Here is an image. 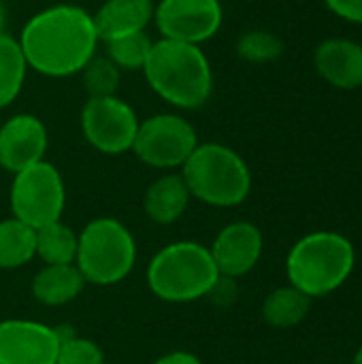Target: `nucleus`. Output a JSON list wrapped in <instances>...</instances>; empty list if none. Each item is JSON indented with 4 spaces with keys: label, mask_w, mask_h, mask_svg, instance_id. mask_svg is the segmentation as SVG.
<instances>
[{
    "label": "nucleus",
    "mask_w": 362,
    "mask_h": 364,
    "mask_svg": "<svg viewBox=\"0 0 362 364\" xmlns=\"http://www.w3.org/2000/svg\"><path fill=\"white\" fill-rule=\"evenodd\" d=\"M36 232V256L43 264H75L77 235L62 222L41 226Z\"/></svg>",
    "instance_id": "21"
},
{
    "label": "nucleus",
    "mask_w": 362,
    "mask_h": 364,
    "mask_svg": "<svg viewBox=\"0 0 362 364\" xmlns=\"http://www.w3.org/2000/svg\"><path fill=\"white\" fill-rule=\"evenodd\" d=\"M151 364H203L198 356L190 354V352H171L162 358H158L156 363Z\"/></svg>",
    "instance_id": "27"
},
{
    "label": "nucleus",
    "mask_w": 362,
    "mask_h": 364,
    "mask_svg": "<svg viewBox=\"0 0 362 364\" xmlns=\"http://www.w3.org/2000/svg\"><path fill=\"white\" fill-rule=\"evenodd\" d=\"M134 262V237L119 220L96 218L77 235L75 264L85 284L115 286L130 275Z\"/></svg>",
    "instance_id": "6"
},
{
    "label": "nucleus",
    "mask_w": 362,
    "mask_h": 364,
    "mask_svg": "<svg viewBox=\"0 0 362 364\" xmlns=\"http://www.w3.org/2000/svg\"><path fill=\"white\" fill-rule=\"evenodd\" d=\"M9 203L13 218L34 230L58 222L66 205V188L60 171L51 162L41 160L15 173Z\"/></svg>",
    "instance_id": "7"
},
{
    "label": "nucleus",
    "mask_w": 362,
    "mask_h": 364,
    "mask_svg": "<svg viewBox=\"0 0 362 364\" xmlns=\"http://www.w3.org/2000/svg\"><path fill=\"white\" fill-rule=\"evenodd\" d=\"M4 21H6V9H4V2L0 0V34L4 32Z\"/></svg>",
    "instance_id": "28"
},
{
    "label": "nucleus",
    "mask_w": 362,
    "mask_h": 364,
    "mask_svg": "<svg viewBox=\"0 0 362 364\" xmlns=\"http://www.w3.org/2000/svg\"><path fill=\"white\" fill-rule=\"evenodd\" d=\"M312 309V296L290 288H280L271 292L262 303V318L275 328H292L301 324Z\"/></svg>",
    "instance_id": "18"
},
{
    "label": "nucleus",
    "mask_w": 362,
    "mask_h": 364,
    "mask_svg": "<svg viewBox=\"0 0 362 364\" xmlns=\"http://www.w3.org/2000/svg\"><path fill=\"white\" fill-rule=\"evenodd\" d=\"M17 41L28 68L53 79L79 75L100 43L92 13L77 4H53L34 13Z\"/></svg>",
    "instance_id": "1"
},
{
    "label": "nucleus",
    "mask_w": 362,
    "mask_h": 364,
    "mask_svg": "<svg viewBox=\"0 0 362 364\" xmlns=\"http://www.w3.org/2000/svg\"><path fill=\"white\" fill-rule=\"evenodd\" d=\"M60 333V350L55 364H105V354L92 339Z\"/></svg>",
    "instance_id": "25"
},
{
    "label": "nucleus",
    "mask_w": 362,
    "mask_h": 364,
    "mask_svg": "<svg viewBox=\"0 0 362 364\" xmlns=\"http://www.w3.org/2000/svg\"><path fill=\"white\" fill-rule=\"evenodd\" d=\"M28 73V62L19 41L6 32L0 34V109L9 107L21 92Z\"/></svg>",
    "instance_id": "20"
},
{
    "label": "nucleus",
    "mask_w": 362,
    "mask_h": 364,
    "mask_svg": "<svg viewBox=\"0 0 362 364\" xmlns=\"http://www.w3.org/2000/svg\"><path fill=\"white\" fill-rule=\"evenodd\" d=\"M0 124H2V122H0Z\"/></svg>",
    "instance_id": "30"
},
{
    "label": "nucleus",
    "mask_w": 362,
    "mask_h": 364,
    "mask_svg": "<svg viewBox=\"0 0 362 364\" xmlns=\"http://www.w3.org/2000/svg\"><path fill=\"white\" fill-rule=\"evenodd\" d=\"M190 190L181 173H164L154 179L143 196L145 215L160 226L175 224L190 205Z\"/></svg>",
    "instance_id": "16"
},
{
    "label": "nucleus",
    "mask_w": 362,
    "mask_h": 364,
    "mask_svg": "<svg viewBox=\"0 0 362 364\" xmlns=\"http://www.w3.org/2000/svg\"><path fill=\"white\" fill-rule=\"evenodd\" d=\"M352 364H362V348L358 350V354L354 356V363H352Z\"/></svg>",
    "instance_id": "29"
},
{
    "label": "nucleus",
    "mask_w": 362,
    "mask_h": 364,
    "mask_svg": "<svg viewBox=\"0 0 362 364\" xmlns=\"http://www.w3.org/2000/svg\"><path fill=\"white\" fill-rule=\"evenodd\" d=\"M151 36L147 32H134L126 34L119 38L105 41L107 58L122 70V73H132V70H143L149 51H151Z\"/></svg>",
    "instance_id": "22"
},
{
    "label": "nucleus",
    "mask_w": 362,
    "mask_h": 364,
    "mask_svg": "<svg viewBox=\"0 0 362 364\" xmlns=\"http://www.w3.org/2000/svg\"><path fill=\"white\" fill-rule=\"evenodd\" d=\"M79 75L83 81V90L87 92V98H107L117 96L124 73L107 55L96 53Z\"/></svg>",
    "instance_id": "23"
},
{
    "label": "nucleus",
    "mask_w": 362,
    "mask_h": 364,
    "mask_svg": "<svg viewBox=\"0 0 362 364\" xmlns=\"http://www.w3.org/2000/svg\"><path fill=\"white\" fill-rule=\"evenodd\" d=\"M224 21L220 0H160L154 11V23L160 38L203 45L213 38Z\"/></svg>",
    "instance_id": "10"
},
{
    "label": "nucleus",
    "mask_w": 362,
    "mask_h": 364,
    "mask_svg": "<svg viewBox=\"0 0 362 364\" xmlns=\"http://www.w3.org/2000/svg\"><path fill=\"white\" fill-rule=\"evenodd\" d=\"M85 288V279L77 264H43L32 279V296L45 307H62L73 303Z\"/></svg>",
    "instance_id": "17"
},
{
    "label": "nucleus",
    "mask_w": 362,
    "mask_h": 364,
    "mask_svg": "<svg viewBox=\"0 0 362 364\" xmlns=\"http://www.w3.org/2000/svg\"><path fill=\"white\" fill-rule=\"evenodd\" d=\"M354 269L352 243L335 232L303 237L288 256V279L307 296H326L337 290Z\"/></svg>",
    "instance_id": "5"
},
{
    "label": "nucleus",
    "mask_w": 362,
    "mask_h": 364,
    "mask_svg": "<svg viewBox=\"0 0 362 364\" xmlns=\"http://www.w3.org/2000/svg\"><path fill=\"white\" fill-rule=\"evenodd\" d=\"M284 43L269 30H250L237 41V53L241 60L252 64L273 62L282 55Z\"/></svg>",
    "instance_id": "24"
},
{
    "label": "nucleus",
    "mask_w": 362,
    "mask_h": 364,
    "mask_svg": "<svg viewBox=\"0 0 362 364\" xmlns=\"http://www.w3.org/2000/svg\"><path fill=\"white\" fill-rule=\"evenodd\" d=\"M145 279L160 301L192 303L215 290L220 273L209 247L196 241H177L151 258Z\"/></svg>",
    "instance_id": "3"
},
{
    "label": "nucleus",
    "mask_w": 362,
    "mask_h": 364,
    "mask_svg": "<svg viewBox=\"0 0 362 364\" xmlns=\"http://www.w3.org/2000/svg\"><path fill=\"white\" fill-rule=\"evenodd\" d=\"M318 75L339 90L362 85V45L350 38H326L314 51Z\"/></svg>",
    "instance_id": "14"
},
{
    "label": "nucleus",
    "mask_w": 362,
    "mask_h": 364,
    "mask_svg": "<svg viewBox=\"0 0 362 364\" xmlns=\"http://www.w3.org/2000/svg\"><path fill=\"white\" fill-rule=\"evenodd\" d=\"M60 333L32 320L0 322V364H55Z\"/></svg>",
    "instance_id": "11"
},
{
    "label": "nucleus",
    "mask_w": 362,
    "mask_h": 364,
    "mask_svg": "<svg viewBox=\"0 0 362 364\" xmlns=\"http://www.w3.org/2000/svg\"><path fill=\"white\" fill-rule=\"evenodd\" d=\"M198 145L190 119L179 113H158L139 122L132 151L137 158L160 171L181 168Z\"/></svg>",
    "instance_id": "8"
},
{
    "label": "nucleus",
    "mask_w": 362,
    "mask_h": 364,
    "mask_svg": "<svg viewBox=\"0 0 362 364\" xmlns=\"http://www.w3.org/2000/svg\"><path fill=\"white\" fill-rule=\"evenodd\" d=\"M36 256V232L9 218L0 222V269H19Z\"/></svg>",
    "instance_id": "19"
},
{
    "label": "nucleus",
    "mask_w": 362,
    "mask_h": 364,
    "mask_svg": "<svg viewBox=\"0 0 362 364\" xmlns=\"http://www.w3.org/2000/svg\"><path fill=\"white\" fill-rule=\"evenodd\" d=\"M190 196L211 207H237L252 190L245 160L228 145L198 143L181 166Z\"/></svg>",
    "instance_id": "4"
},
{
    "label": "nucleus",
    "mask_w": 362,
    "mask_h": 364,
    "mask_svg": "<svg viewBox=\"0 0 362 364\" xmlns=\"http://www.w3.org/2000/svg\"><path fill=\"white\" fill-rule=\"evenodd\" d=\"M147 85L171 107L194 111L213 94V70L201 45L158 38L141 70Z\"/></svg>",
    "instance_id": "2"
},
{
    "label": "nucleus",
    "mask_w": 362,
    "mask_h": 364,
    "mask_svg": "<svg viewBox=\"0 0 362 364\" xmlns=\"http://www.w3.org/2000/svg\"><path fill=\"white\" fill-rule=\"evenodd\" d=\"M324 4L337 17L352 23H362V0H324Z\"/></svg>",
    "instance_id": "26"
},
{
    "label": "nucleus",
    "mask_w": 362,
    "mask_h": 364,
    "mask_svg": "<svg viewBox=\"0 0 362 364\" xmlns=\"http://www.w3.org/2000/svg\"><path fill=\"white\" fill-rule=\"evenodd\" d=\"M209 254L220 277H241L258 264L262 256V235L252 222H233L218 232Z\"/></svg>",
    "instance_id": "13"
},
{
    "label": "nucleus",
    "mask_w": 362,
    "mask_h": 364,
    "mask_svg": "<svg viewBox=\"0 0 362 364\" xmlns=\"http://www.w3.org/2000/svg\"><path fill=\"white\" fill-rule=\"evenodd\" d=\"M47 145V128L32 113H17L0 124V166L13 175L45 160Z\"/></svg>",
    "instance_id": "12"
},
{
    "label": "nucleus",
    "mask_w": 362,
    "mask_h": 364,
    "mask_svg": "<svg viewBox=\"0 0 362 364\" xmlns=\"http://www.w3.org/2000/svg\"><path fill=\"white\" fill-rule=\"evenodd\" d=\"M154 0H105L96 13H92L100 43L119 38L134 32H145L154 21Z\"/></svg>",
    "instance_id": "15"
},
{
    "label": "nucleus",
    "mask_w": 362,
    "mask_h": 364,
    "mask_svg": "<svg viewBox=\"0 0 362 364\" xmlns=\"http://www.w3.org/2000/svg\"><path fill=\"white\" fill-rule=\"evenodd\" d=\"M83 139L100 154L119 156L132 151L139 130V117L134 109L119 96L87 98L81 109Z\"/></svg>",
    "instance_id": "9"
}]
</instances>
